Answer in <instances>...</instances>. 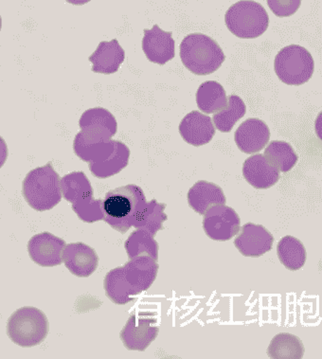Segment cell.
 <instances>
[{"label":"cell","instance_id":"obj_1","mask_svg":"<svg viewBox=\"0 0 322 359\" xmlns=\"http://www.w3.org/2000/svg\"><path fill=\"white\" fill-rule=\"evenodd\" d=\"M146 203L145 194L139 186L130 184L115 189L102 199L104 221L111 228L126 233L136 225Z\"/></svg>","mask_w":322,"mask_h":359},{"label":"cell","instance_id":"obj_2","mask_svg":"<svg viewBox=\"0 0 322 359\" xmlns=\"http://www.w3.org/2000/svg\"><path fill=\"white\" fill-rule=\"evenodd\" d=\"M60 175L51 163L37 167L26 175L22 183L24 199L37 212L53 209L62 201Z\"/></svg>","mask_w":322,"mask_h":359},{"label":"cell","instance_id":"obj_3","mask_svg":"<svg viewBox=\"0 0 322 359\" xmlns=\"http://www.w3.org/2000/svg\"><path fill=\"white\" fill-rule=\"evenodd\" d=\"M180 58L186 69L196 75L215 72L223 64L224 55L220 46L208 35H187L180 45Z\"/></svg>","mask_w":322,"mask_h":359},{"label":"cell","instance_id":"obj_4","mask_svg":"<svg viewBox=\"0 0 322 359\" xmlns=\"http://www.w3.org/2000/svg\"><path fill=\"white\" fill-rule=\"evenodd\" d=\"M48 320L41 310L22 307L8 320L7 334L13 344L24 348L41 344L48 334Z\"/></svg>","mask_w":322,"mask_h":359},{"label":"cell","instance_id":"obj_5","mask_svg":"<svg viewBox=\"0 0 322 359\" xmlns=\"http://www.w3.org/2000/svg\"><path fill=\"white\" fill-rule=\"evenodd\" d=\"M227 29L235 36L253 39L261 36L269 28L267 11L253 0H241L232 5L224 15Z\"/></svg>","mask_w":322,"mask_h":359},{"label":"cell","instance_id":"obj_6","mask_svg":"<svg viewBox=\"0 0 322 359\" xmlns=\"http://www.w3.org/2000/svg\"><path fill=\"white\" fill-rule=\"evenodd\" d=\"M314 60L307 48L291 45L283 48L275 58L276 74L288 86H300L308 82L314 74Z\"/></svg>","mask_w":322,"mask_h":359},{"label":"cell","instance_id":"obj_7","mask_svg":"<svg viewBox=\"0 0 322 359\" xmlns=\"http://www.w3.org/2000/svg\"><path fill=\"white\" fill-rule=\"evenodd\" d=\"M158 320L150 313H134L121 332V339L129 351L145 352L159 336Z\"/></svg>","mask_w":322,"mask_h":359},{"label":"cell","instance_id":"obj_8","mask_svg":"<svg viewBox=\"0 0 322 359\" xmlns=\"http://www.w3.org/2000/svg\"><path fill=\"white\" fill-rule=\"evenodd\" d=\"M203 228L208 238L226 242L234 238L240 231V217L231 207L224 204L215 205L205 212Z\"/></svg>","mask_w":322,"mask_h":359},{"label":"cell","instance_id":"obj_9","mask_svg":"<svg viewBox=\"0 0 322 359\" xmlns=\"http://www.w3.org/2000/svg\"><path fill=\"white\" fill-rule=\"evenodd\" d=\"M78 136L88 142H108L117 133L115 117L107 109L95 107L86 110L80 118Z\"/></svg>","mask_w":322,"mask_h":359},{"label":"cell","instance_id":"obj_10","mask_svg":"<svg viewBox=\"0 0 322 359\" xmlns=\"http://www.w3.org/2000/svg\"><path fill=\"white\" fill-rule=\"evenodd\" d=\"M66 242L50 232H42L32 236L28 243V252L32 260L38 266L53 267L63 263V253Z\"/></svg>","mask_w":322,"mask_h":359},{"label":"cell","instance_id":"obj_11","mask_svg":"<svg viewBox=\"0 0 322 359\" xmlns=\"http://www.w3.org/2000/svg\"><path fill=\"white\" fill-rule=\"evenodd\" d=\"M274 237L264 226L246 223L237 234L234 245L246 257H261L272 250Z\"/></svg>","mask_w":322,"mask_h":359},{"label":"cell","instance_id":"obj_12","mask_svg":"<svg viewBox=\"0 0 322 359\" xmlns=\"http://www.w3.org/2000/svg\"><path fill=\"white\" fill-rule=\"evenodd\" d=\"M62 258L70 273L80 278L90 276L99 264L96 251L83 243L65 245Z\"/></svg>","mask_w":322,"mask_h":359},{"label":"cell","instance_id":"obj_13","mask_svg":"<svg viewBox=\"0 0 322 359\" xmlns=\"http://www.w3.org/2000/svg\"><path fill=\"white\" fill-rule=\"evenodd\" d=\"M175 40L172 32L162 31L158 25L145 29L142 50L152 63L165 65L175 57Z\"/></svg>","mask_w":322,"mask_h":359},{"label":"cell","instance_id":"obj_14","mask_svg":"<svg viewBox=\"0 0 322 359\" xmlns=\"http://www.w3.org/2000/svg\"><path fill=\"white\" fill-rule=\"evenodd\" d=\"M269 126L255 118L243 121L234 135L238 148L246 154H255L264 149L269 142Z\"/></svg>","mask_w":322,"mask_h":359},{"label":"cell","instance_id":"obj_15","mask_svg":"<svg viewBox=\"0 0 322 359\" xmlns=\"http://www.w3.org/2000/svg\"><path fill=\"white\" fill-rule=\"evenodd\" d=\"M280 170L272 165L262 154L250 156L243 163V177L253 187L259 190L274 186L280 180Z\"/></svg>","mask_w":322,"mask_h":359},{"label":"cell","instance_id":"obj_16","mask_svg":"<svg viewBox=\"0 0 322 359\" xmlns=\"http://www.w3.org/2000/svg\"><path fill=\"white\" fill-rule=\"evenodd\" d=\"M156 262L148 256H139L130 259L123 266L124 277L137 294L147 290L155 282L159 269Z\"/></svg>","mask_w":322,"mask_h":359},{"label":"cell","instance_id":"obj_17","mask_svg":"<svg viewBox=\"0 0 322 359\" xmlns=\"http://www.w3.org/2000/svg\"><path fill=\"white\" fill-rule=\"evenodd\" d=\"M181 137L189 144L199 147L207 144L215 135L213 120L199 111L185 116L180 126Z\"/></svg>","mask_w":322,"mask_h":359},{"label":"cell","instance_id":"obj_18","mask_svg":"<svg viewBox=\"0 0 322 359\" xmlns=\"http://www.w3.org/2000/svg\"><path fill=\"white\" fill-rule=\"evenodd\" d=\"M124 58L126 53L123 48L119 44L117 39H113L109 42L100 43L97 50L88 59L93 65L92 72L96 74H113L120 69Z\"/></svg>","mask_w":322,"mask_h":359},{"label":"cell","instance_id":"obj_19","mask_svg":"<svg viewBox=\"0 0 322 359\" xmlns=\"http://www.w3.org/2000/svg\"><path fill=\"white\" fill-rule=\"evenodd\" d=\"M62 196L77 209L93 201V189L83 172H73L60 180Z\"/></svg>","mask_w":322,"mask_h":359},{"label":"cell","instance_id":"obj_20","mask_svg":"<svg viewBox=\"0 0 322 359\" xmlns=\"http://www.w3.org/2000/svg\"><path fill=\"white\" fill-rule=\"evenodd\" d=\"M188 202L192 209L200 215H204L208 208L226 204L227 199L219 186L200 180L189 189Z\"/></svg>","mask_w":322,"mask_h":359},{"label":"cell","instance_id":"obj_21","mask_svg":"<svg viewBox=\"0 0 322 359\" xmlns=\"http://www.w3.org/2000/svg\"><path fill=\"white\" fill-rule=\"evenodd\" d=\"M104 286L107 298L118 305L129 304L135 301L134 296L139 295L124 277L123 266L108 272L105 278Z\"/></svg>","mask_w":322,"mask_h":359},{"label":"cell","instance_id":"obj_22","mask_svg":"<svg viewBox=\"0 0 322 359\" xmlns=\"http://www.w3.org/2000/svg\"><path fill=\"white\" fill-rule=\"evenodd\" d=\"M196 102L199 109L206 114L221 111L227 104L226 91L220 83L215 81H208L199 86Z\"/></svg>","mask_w":322,"mask_h":359},{"label":"cell","instance_id":"obj_23","mask_svg":"<svg viewBox=\"0 0 322 359\" xmlns=\"http://www.w3.org/2000/svg\"><path fill=\"white\" fill-rule=\"evenodd\" d=\"M279 260L291 271L302 269L307 262V250L299 239L293 236H284L277 247Z\"/></svg>","mask_w":322,"mask_h":359},{"label":"cell","instance_id":"obj_24","mask_svg":"<svg viewBox=\"0 0 322 359\" xmlns=\"http://www.w3.org/2000/svg\"><path fill=\"white\" fill-rule=\"evenodd\" d=\"M124 248L129 259L139 257V256H148L158 261L159 244L155 236L150 232L142 229H137L133 231L131 236L126 240Z\"/></svg>","mask_w":322,"mask_h":359},{"label":"cell","instance_id":"obj_25","mask_svg":"<svg viewBox=\"0 0 322 359\" xmlns=\"http://www.w3.org/2000/svg\"><path fill=\"white\" fill-rule=\"evenodd\" d=\"M267 355L270 358H302L304 346L299 337L283 333L272 339Z\"/></svg>","mask_w":322,"mask_h":359},{"label":"cell","instance_id":"obj_26","mask_svg":"<svg viewBox=\"0 0 322 359\" xmlns=\"http://www.w3.org/2000/svg\"><path fill=\"white\" fill-rule=\"evenodd\" d=\"M246 107L243 100L237 95H231L227 98V104L221 111L213 115V121L215 128L223 133L232 130L235 123L246 115Z\"/></svg>","mask_w":322,"mask_h":359},{"label":"cell","instance_id":"obj_27","mask_svg":"<svg viewBox=\"0 0 322 359\" xmlns=\"http://www.w3.org/2000/svg\"><path fill=\"white\" fill-rule=\"evenodd\" d=\"M264 156L272 165L283 172L293 169L299 159L291 145L280 140H273L269 143V147L265 148Z\"/></svg>","mask_w":322,"mask_h":359},{"label":"cell","instance_id":"obj_28","mask_svg":"<svg viewBox=\"0 0 322 359\" xmlns=\"http://www.w3.org/2000/svg\"><path fill=\"white\" fill-rule=\"evenodd\" d=\"M130 150L124 143L120 142L117 150L110 159L104 163L89 164V170L95 177L107 178L119 174L128 165Z\"/></svg>","mask_w":322,"mask_h":359},{"label":"cell","instance_id":"obj_29","mask_svg":"<svg viewBox=\"0 0 322 359\" xmlns=\"http://www.w3.org/2000/svg\"><path fill=\"white\" fill-rule=\"evenodd\" d=\"M166 207V204L159 203L155 199L147 202L134 228L145 229L152 236H156L158 231L163 229V222L167 220L166 213L164 212Z\"/></svg>","mask_w":322,"mask_h":359},{"label":"cell","instance_id":"obj_30","mask_svg":"<svg viewBox=\"0 0 322 359\" xmlns=\"http://www.w3.org/2000/svg\"><path fill=\"white\" fill-rule=\"evenodd\" d=\"M73 210L83 222L94 223L104 220L102 199H93L90 203L83 205V206Z\"/></svg>","mask_w":322,"mask_h":359},{"label":"cell","instance_id":"obj_31","mask_svg":"<svg viewBox=\"0 0 322 359\" xmlns=\"http://www.w3.org/2000/svg\"><path fill=\"white\" fill-rule=\"evenodd\" d=\"M302 0H267V5L278 18H288L299 10Z\"/></svg>","mask_w":322,"mask_h":359},{"label":"cell","instance_id":"obj_32","mask_svg":"<svg viewBox=\"0 0 322 359\" xmlns=\"http://www.w3.org/2000/svg\"><path fill=\"white\" fill-rule=\"evenodd\" d=\"M8 147L5 140L0 137V169L6 163L8 158Z\"/></svg>","mask_w":322,"mask_h":359},{"label":"cell","instance_id":"obj_33","mask_svg":"<svg viewBox=\"0 0 322 359\" xmlns=\"http://www.w3.org/2000/svg\"><path fill=\"white\" fill-rule=\"evenodd\" d=\"M67 2H69L70 4L77 5V6H81V5H85L88 4L90 0H66Z\"/></svg>","mask_w":322,"mask_h":359},{"label":"cell","instance_id":"obj_34","mask_svg":"<svg viewBox=\"0 0 322 359\" xmlns=\"http://www.w3.org/2000/svg\"><path fill=\"white\" fill-rule=\"evenodd\" d=\"M1 26H2V20H1V16H0V31H1Z\"/></svg>","mask_w":322,"mask_h":359}]
</instances>
